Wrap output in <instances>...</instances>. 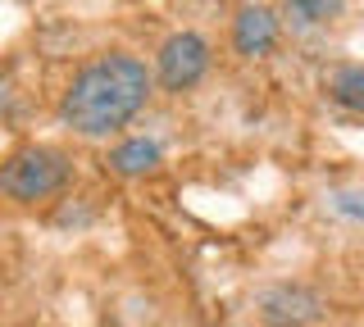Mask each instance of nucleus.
I'll use <instances>...</instances> for the list:
<instances>
[{
    "mask_svg": "<svg viewBox=\"0 0 364 327\" xmlns=\"http://www.w3.org/2000/svg\"><path fill=\"white\" fill-rule=\"evenodd\" d=\"M146 96H151V73L136 55H96L73 73L60 100V118L77 137H109L128 118H136Z\"/></svg>",
    "mask_w": 364,
    "mask_h": 327,
    "instance_id": "nucleus-1",
    "label": "nucleus"
},
{
    "mask_svg": "<svg viewBox=\"0 0 364 327\" xmlns=\"http://www.w3.org/2000/svg\"><path fill=\"white\" fill-rule=\"evenodd\" d=\"M73 182V160L55 145H18L5 164H0V196L18 200V205H37L50 200Z\"/></svg>",
    "mask_w": 364,
    "mask_h": 327,
    "instance_id": "nucleus-2",
    "label": "nucleus"
},
{
    "mask_svg": "<svg viewBox=\"0 0 364 327\" xmlns=\"http://www.w3.org/2000/svg\"><path fill=\"white\" fill-rule=\"evenodd\" d=\"M210 69V46H205V37L196 32H173V37L159 46V82H164V92H191V87L205 77Z\"/></svg>",
    "mask_w": 364,
    "mask_h": 327,
    "instance_id": "nucleus-3",
    "label": "nucleus"
},
{
    "mask_svg": "<svg viewBox=\"0 0 364 327\" xmlns=\"http://www.w3.org/2000/svg\"><path fill=\"white\" fill-rule=\"evenodd\" d=\"M323 318V296L301 282H282L259 296V323L264 327H314Z\"/></svg>",
    "mask_w": 364,
    "mask_h": 327,
    "instance_id": "nucleus-4",
    "label": "nucleus"
},
{
    "mask_svg": "<svg viewBox=\"0 0 364 327\" xmlns=\"http://www.w3.org/2000/svg\"><path fill=\"white\" fill-rule=\"evenodd\" d=\"M232 41H237V50L242 55H264L273 41H278V18L269 14V9H242V18H237V28H232Z\"/></svg>",
    "mask_w": 364,
    "mask_h": 327,
    "instance_id": "nucleus-5",
    "label": "nucleus"
},
{
    "mask_svg": "<svg viewBox=\"0 0 364 327\" xmlns=\"http://www.w3.org/2000/svg\"><path fill=\"white\" fill-rule=\"evenodd\" d=\"M155 164H159V145L146 141V137L123 141L119 150L109 155V168H114V173H123V177H141V173H151Z\"/></svg>",
    "mask_w": 364,
    "mask_h": 327,
    "instance_id": "nucleus-6",
    "label": "nucleus"
},
{
    "mask_svg": "<svg viewBox=\"0 0 364 327\" xmlns=\"http://www.w3.org/2000/svg\"><path fill=\"white\" fill-rule=\"evenodd\" d=\"M328 96L341 109H350V114H364V69L360 64H346V69H337L328 77Z\"/></svg>",
    "mask_w": 364,
    "mask_h": 327,
    "instance_id": "nucleus-7",
    "label": "nucleus"
},
{
    "mask_svg": "<svg viewBox=\"0 0 364 327\" xmlns=\"http://www.w3.org/2000/svg\"><path fill=\"white\" fill-rule=\"evenodd\" d=\"M346 9V0H287V14L301 28H318V23H333V18Z\"/></svg>",
    "mask_w": 364,
    "mask_h": 327,
    "instance_id": "nucleus-8",
    "label": "nucleus"
},
{
    "mask_svg": "<svg viewBox=\"0 0 364 327\" xmlns=\"http://www.w3.org/2000/svg\"><path fill=\"white\" fill-rule=\"evenodd\" d=\"M337 214H350V218H364V191H341V196H333Z\"/></svg>",
    "mask_w": 364,
    "mask_h": 327,
    "instance_id": "nucleus-9",
    "label": "nucleus"
},
{
    "mask_svg": "<svg viewBox=\"0 0 364 327\" xmlns=\"http://www.w3.org/2000/svg\"><path fill=\"white\" fill-rule=\"evenodd\" d=\"M5 109H9V87L0 82V114H5Z\"/></svg>",
    "mask_w": 364,
    "mask_h": 327,
    "instance_id": "nucleus-10",
    "label": "nucleus"
}]
</instances>
